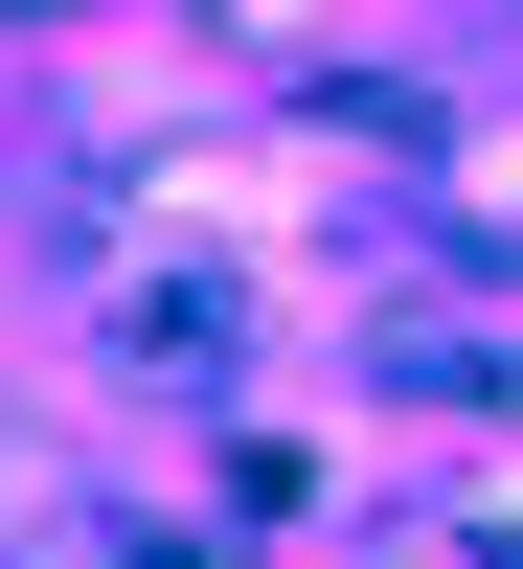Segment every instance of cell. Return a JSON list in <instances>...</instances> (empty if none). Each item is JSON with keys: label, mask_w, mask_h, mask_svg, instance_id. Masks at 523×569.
<instances>
[{"label": "cell", "mask_w": 523, "mask_h": 569, "mask_svg": "<svg viewBox=\"0 0 523 569\" xmlns=\"http://www.w3.org/2000/svg\"><path fill=\"white\" fill-rule=\"evenodd\" d=\"M91 547V479H69V433L46 410H0V569H69Z\"/></svg>", "instance_id": "1"}]
</instances>
